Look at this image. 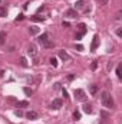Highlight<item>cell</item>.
Masks as SVG:
<instances>
[{
    "instance_id": "obj_1",
    "label": "cell",
    "mask_w": 122,
    "mask_h": 124,
    "mask_svg": "<svg viewBox=\"0 0 122 124\" xmlns=\"http://www.w3.org/2000/svg\"><path fill=\"white\" fill-rule=\"evenodd\" d=\"M101 102H102L103 107H106V108H109V110H112V108L115 107L114 98L111 97V94L108 93V91H103V93H102V95H101Z\"/></svg>"
},
{
    "instance_id": "obj_2",
    "label": "cell",
    "mask_w": 122,
    "mask_h": 124,
    "mask_svg": "<svg viewBox=\"0 0 122 124\" xmlns=\"http://www.w3.org/2000/svg\"><path fill=\"white\" fill-rule=\"evenodd\" d=\"M73 95H75V98H76L78 101H85V100H86V94H85V91H83V90H81V88L75 90Z\"/></svg>"
},
{
    "instance_id": "obj_3",
    "label": "cell",
    "mask_w": 122,
    "mask_h": 124,
    "mask_svg": "<svg viewBox=\"0 0 122 124\" xmlns=\"http://www.w3.org/2000/svg\"><path fill=\"white\" fill-rule=\"evenodd\" d=\"M62 104H63V101H62L61 98H55L50 107H52L53 110H59V108H62Z\"/></svg>"
},
{
    "instance_id": "obj_4",
    "label": "cell",
    "mask_w": 122,
    "mask_h": 124,
    "mask_svg": "<svg viewBox=\"0 0 122 124\" xmlns=\"http://www.w3.org/2000/svg\"><path fill=\"white\" fill-rule=\"evenodd\" d=\"M65 15H66V16H68V17H69V19H75V17H76V16H78V12H76V10H75V9H68V10H66V13H65Z\"/></svg>"
},
{
    "instance_id": "obj_5",
    "label": "cell",
    "mask_w": 122,
    "mask_h": 124,
    "mask_svg": "<svg viewBox=\"0 0 122 124\" xmlns=\"http://www.w3.org/2000/svg\"><path fill=\"white\" fill-rule=\"evenodd\" d=\"M27 54H29L30 56H36L37 49H36V46H34L33 43H30V45H29V48H27Z\"/></svg>"
},
{
    "instance_id": "obj_6",
    "label": "cell",
    "mask_w": 122,
    "mask_h": 124,
    "mask_svg": "<svg viewBox=\"0 0 122 124\" xmlns=\"http://www.w3.org/2000/svg\"><path fill=\"white\" fill-rule=\"evenodd\" d=\"M98 45H99V36L95 35L93 36V40H92V45H91V51H95L98 48Z\"/></svg>"
},
{
    "instance_id": "obj_7",
    "label": "cell",
    "mask_w": 122,
    "mask_h": 124,
    "mask_svg": "<svg viewBox=\"0 0 122 124\" xmlns=\"http://www.w3.org/2000/svg\"><path fill=\"white\" fill-rule=\"evenodd\" d=\"M47 39H49V35H47V33H42V35L39 36V39H37V42H39L40 45H45Z\"/></svg>"
},
{
    "instance_id": "obj_8",
    "label": "cell",
    "mask_w": 122,
    "mask_h": 124,
    "mask_svg": "<svg viewBox=\"0 0 122 124\" xmlns=\"http://www.w3.org/2000/svg\"><path fill=\"white\" fill-rule=\"evenodd\" d=\"M82 9H85V1L83 0H78L75 3V10L78 12V10H82Z\"/></svg>"
},
{
    "instance_id": "obj_9",
    "label": "cell",
    "mask_w": 122,
    "mask_h": 124,
    "mask_svg": "<svg viewBox=\"0 0 122 124\" xmlns=\"http://www.w3.org/2000/svg\"><path fill=\"white\" fill-rule=\"evenodd\" d=\"M82 108H83V113H86V114H92V104H89V102H85Z\"/></svg>"
},
{
    "instance_id": "obj_10",
    "label": "cell",
    "mask_w": 122,
    "mask_h": 124,
    "mask_svg": "<svg viewBox=\"0 0 122 124\" xmlns=\"http://www.w3.org/2000/svg\"><path fill=\"white\" fill-rule=\"evenodd\" d=\"M26 118H29V120H36V118H37V113H36V111H27V113H26Z\"/></svg>"
},
{
    "instance_id": "obj_11",
    "label": "cell",
    "mask_w": 122,
    "mask_h": 124,
    "mask_svg": "<svg viewBox=\"0 0 122 124\" xmlns=\"http://www.w3.org/2000/svg\"><path fill=\"white\" fill-rule=\"evenodd\" d=\"M59 58H61L62 61H69V59H70V56H69L65 51H59Z\"/></svg>"
},
{
    "instance_id": "obj_12",
    "label": "cell",
    "mask_w": 122,
    "mask_h": 124,
    "mask_svg": "<svg viewBox=\"0 0 122 124\" xmlns=\"http://www.w3.org/2000/svg\"><path fill=\"white\" fill-rule=\"evenodd\" d=\"M53 46H55V42H53V40H50V39H47V40H46V43L43 45V48H46V49H52Z\"/></svg>"
},
{
    "instance_id": "obj_13",
    "label": "cell",
    "mask_w": 122,
    "mask_h": 124,
    "mask_svg": "<svg viewBox=\"0 0 122 124\" xmlns=\"http://www.w3.org/2000/svg\"><path fill=\"white\" fill-rule=\"evenodd\" d=\"M29 107V101H19L17 102V108H26Z\"/></svg>"
},
{
    "instance_id": "obj_14",
    "label": "cell",
    "mask_w": 122,
    "mask_h": 124,
    "mask_svg": "<svg viewBox=\"0 0 122 124\" xmlns=\"http://www.w3.org/2000/svg\"><path fill=\"white\" fill-rule=\"evenodd\" d=\"M98 85H95V84H92V85H89V91H91V94L92 95H95V94L98 93Z\"/></svg>"
},
{
    "instance_id": "obj_15",
    "label": "cell",
    "mask_w": 122,
    "mask_h": 124,
    "mask_svg": "<svg viewBox=\"0 0 122 124\" xmlns=\"http://www.w3.org/2000/svg\"><path fill=\"white\" fill-rule=\"evenodd\" d=\"M4 16H7V7L0 6V17H4Z\"/></svg>"
},
{
    "instance_id": "obj_16",
    "label": "cell",
    "mask_w": 122,
    "mask_h": 124,
    "mask_svg": "<svg viewBox=\"0 0 122 124\" xmlns=\"http://www.w3.org/2000/svg\"><path fill=\"white\" fill-rule=\"evenodd\" d=\"M78 28H79V33H81V35H85V33H86V26H85V23H81Z\"/></svg>"
},
{
    "instance_id": "obj_17",
    "label": "cell",
    "mask_w": 122,
    "mask_h": 124,
    "mask_svg": "<svg viewBox=\"0 0 122 124\" xmlns=\"http://www.w3.org/2000/svg\"><path fill=\"white\" fill-rule=\"evenodd\" d=\"M30 19L33 22H43L45 20V17H42V16H32Z\"/></svg>"
},
{
    "instance_id": "obj_18",
    "label": "cell",
    "mask_w": 122,
    "mask_h": 124,
    "mask_svg": "<svg viewBox=\"0 0 122 124\" xmlns=\"http://www.w3.org/2000/svg\"><path fill=\"white\" fill-rule=\"evenodd\" d=\"M29 32H30V35H36V33H39V28L37 26H32L29 29Z\"/></svg>"
},
{
    "instance_id": "obj_19",
    "label": "cell",
    "mask_w": 122,
    "mask_h": 124,
    "mask_svg": "<svg viewBox=\"0 0 122 124\" xmlns=\"http://www.w3.org/2000/svg\"><path fill=\"white\" fill-rule=\"evenodd\" d=\"M122 66L121 65H118V66H116V77H118V78H119V79H121L122 78Z\"/></svg>"
},
{
    "instance_id": "obj_20",
    "label": "cell",
    "mask_w": 122,
    "mask_h": 124,
    "mask_svg": "<svg viewBox=\"0 0 122 124\" xmlns=\"http://www.w3.org/2000/svg\"><path fill=\"white\" fill-rule=\"evenodd\" d=\"M20 65L23 66V68H27V61H26V58H20Z\"/></svg>"
},
{
    "instance_id": "obj_21",
    "label": "cell",
    "mask_w": 122,
    "mask_h": 124,
    "mask_svg": "<svg viewBox=\"0 0 122 124\" xmlns=\"http://www.w3.org/2000/svg\"><path fill=\"white\" fill-rule=\"evenodd\" d=\"M49 62H50V65H52V66H55V68L58 66V61H56V58H50Z\"/></svg>"
},
{
    "instance_id": "obj_22",
    "label": "cell",
    "mask_w": 122,
    "mask_h": 124,
    "mask_svg": "<svg viewBox=\"0 0 122 124\" xmlns=\"http://www.w3.org/2000/svg\"><path fill=\"white\" fill-rule=\"evenodd\" d=\"M73 118H75V120H79V118H81V113H79L78 110L73 113Z\"/></svg>"
},
{
    "instance_id": "obj_23",
    "label": "cell",
    "mask_w": 122,
    "mask_h": 124,
    "mask_svg": "<svg viewBox=\"0 0 122 124\" xmlns=\"http://www.w3.org/2000/svg\"><path fill=\"white\" fill-rule=\"evenodd\" d=\"M96 68H98V62H96V61H93V62L91 63V69H92V71H95Z\"/></svg>"
},
{
    "instance_id": "obj_24",
    "label": "cell",
    "mask_w": 122,
    "mask_h": 124,
    "mask_svg": "<svg viewBox=\"0 0 122 124\" xmlns=\"http://www.w3.org/2000/svg\"><path fill=\"white\" fill-rule=\"evenodd\" d=\"M23 91H25V94H26V95H32V94H33V91H32L30 88H25Z\"/></svg>"
},
{
    "instance_id": "obj_25",
    "label": "cell",
    "mask_w": 122,
    "mask_h": 124,
    "mask_svg": "<svg viewBox=\"0 0 122 124\" xmlns=\"http://www.w3.org/2000/svg\"><path fill=\"white\" fill-rule=\"evenodd\" d=\"M4 36H6L4 33H1V35H0V43H4Z\"/></svg>"
},
{
    "instance_id": "obj_26",
    "label": "cell",
    "mask_w": 122,
    "mask_h": 124,
    "mask_svg": "<svg viewBox=\"0 0 122 124\" xmlns=\"http://www.w3.org/2000/svg\"><path fill=\"white\" fill-rule=\"evenodd\" d=\"M23 19H25V16H23V15H19V16L16 17V20H17V22H19V20H23Z\"/></svg>"
},
{
    "instance_id": "obj_27",
    "label": "cell",
    "mask_w": 122,
    "mask_h": 124,
    "mask_svg": "<svg viewBox=\"0 0 122 124\" xmlns=\"http://www.w3.org/2000/svg\"><path fill=\"white\" fill-rule=\"evenodd\" d=\"M116 35L121 38V35H122V29H121V28H118V29H116Z\"/></svg>"
},
{
    "instance_id": "obj_28",
    "label": "cell",
    "mask_w": 122,
    "mask_h": 124,
    "mask_svg": "<svg viewBox=\"0 0 122 124\" xmlns=\"http://www.w3.org/2000/svg\"><path fill=\"white\" fill-rule=\"evenodd\" d=\"M73 78H75V75H73V74H69V75H68V79H69V81H72Z\"/></svg>"
},
{
    "instance_id": "obj_29",
    "label": "cell",
    "mask_w": 122,
    "mask_h": 124,
    "mask_svg": "<svg viewBox=\"0 0 122 124\" xmlns=\"http://www.w3.org/2000/svg\"><path fill=\"white\" fill-rule=\"evenodd\" d=\"M108 1H109V0H99V4H102V6H103V4H106Z\"/></svg>"
},
{
    "instance_id": "obj_30",
    "label": "cell",
    "mask_w": 122,
    "mask_h": 124,
    "mask_svg": "<svg viewBox=\"0 0 122 124\" xmlns=\"http://www.w3.org/2000/svg\"><path fill=\"white\" fill-rule=\"evenodd\" d=\"M16 116H19V117H22V116H23V113H22V111H19V110H17V111H16Z\"/></svg>"
},
{
    "instance_id": "obj_31",
    "label": "cell",
    "mask_w": 122,
    "mask_h": 124,
    "mask_svg": "<svg viewBox=\"0 0 122 124\" xmlns=\"http://www.w3.org/2000/svg\"><path fill=\"white\" fill-rule=\"evenodd\" d=\"M62 93L65 95V98H68V91H66V90H62Z\"/></svg>"
},
{
    "instance_id": "obj_32",
    "label": "cell",
    "mask_w": 122,
    "mask_h": 124,
    "mask_svg": "<svg viewBox=\"0 0 122 124\" xmlns=\"http://www.w3.org/2000/svg\"><path fill=\"white\" fill-rule=\"evenodd\" d=\"M75 38H76V39H81V38H82V35H81V33H76V35H75Z\"/></svg>"
},
{
    "instance_id": "obj_33",
    "label": "cell",
    "mask_w": 122,
    "mask_h": 124,
    "mask_svg": "<svg viewBox=\"0 0 122 124\" xmlns=\"http://www.w3.org/2000/svg\"><path fill=\"white\" fill-rule=\"evenodd\" d=\"M63 28H69V23L68 22H63Z\"/></svg>"
},
{
    "instance_id": "obj_34",
    "label": "cell",
    "mask_w": 122,
    "mask_h": 124,
    "mask_svg": "<svg viewBox=\"0 0 122 124\" xmlns=\"http://www.w3.org/2000/svg\"><path fill=\"white\" fill-rule=\"evenodd\" d=\"M61 88V84H55V90H59Z\"/></svg>"
},
{
    "instance_id": "obj_35",
    "label": "cell",
    "mask_w": 122,
    "mask_h": 124,
    "mask_svg": "<svg viewBox=\"0 0 122 124\" xmlns=\"http://www.w3.org/2000/svg\"><path fill=\"white\" fill-rule=\"evenodd\" d=\"M0 3H1V0H0Z\"/></svg>"
}]
</instances>
